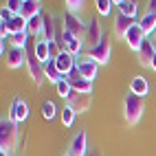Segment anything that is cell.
I'll use <instances>...</instances> for the list:
<instances>
[{"instance_id": "25", "label": "cell", "mask_w": 156, "mask_h": 156, "mask_svg": "<svg viewBox=\"0 0 156 156\" xmlns=\"http://www.w3.org/2000/svg\"><path fill=\"white\" fill-rule=\"evenodd\" d=\"M7 31L9 33H22V31H27V20L22 18V16H13L11 18V22L7 24Z\"/></svg>"}, {"instance_id": "18", "label": "cell", "mask_w": 156, "mask_h": 156, "mask_svg": "<svg viewBox=\"0 0 156 156\" xmlns=\"http://www.w3.org/2000/svg\"><path fill=\"white\" fill-rule=\"evenodd\" d=\"M130 92H134L136 97H147V92H150V84H147V79L145 77H141V75H136V77H132V81H130Z\"/></svg>"}, {"instance_id": "4", "label": "cell", "mask_w": 156, "mask_h": 156, "mask_svg": "<svg viewBox=\"0 0 156 156\" xmlns=\"http://www.w3.org/2000/svg\"><path fill=\"white\" fill-rule=\"evenodd\" d=\"M88 57H92L97 64H110V55H112V42H110V35H103L101 42L97 46H88Z\"/></svg>"}, {"instance_id": "15", "label": "cell", "mask_w": 156, "mask_h": 156, "mask_svg": "<svg viewBox=\"0 0 156 156\" xmlns=\"http://www.w3.org/2000/svg\"><path fill=\"white\" fill-rule=\"evenodd\" d=\"M145 37H147V35L143 33V29H141L139 24H134V27H132V29L128 31V33H126V37H123V42H126V44H128V46H130L132 51H139Z\"/></svg>"}, {"instance_id": "31", "label": "cell", "mask_w": 156, "mask_h": 156, "mask_svg": "<svg viewBox=\"0 0 156 156\" xmlns=\"http://www.w3.org/2000/svg\"><path fill=\"white\" fill-rule=\"evenodd\" d=\"M66 11L68 13H77V11H81V7H84L86 2H84V0H66Z\"/></svg>"}, {"instance_id": "1", "label": "cell", "mask_w": 156, "mask_h": 156, "mask_svg": "<svg viewBox=\"0 0 156 156\" xmlns=\"http://www.w3.org/2000/svg\"><path fill=\"white\" fill-rule=\"evenodd\" d=\"M143 99L136 97L134 92H126V97H123V114H126V121L128 126H136L143 117Z\"/></svg>"}, {"instance_id": "33", "label": "cell", "mask_w": 156, "mask_h": 156, "mask_svg": "<svg viewBox=\"0 0 156 156\" xmlns=\"http://www.w3.org/2000/svg\"><path fill=\"white\" fill-rule=\"evenodd\" d=\"M48 51H51V59H57V55L62 53L59 46H57V42H48Z\"/></svg>"}, {"instance_id": "24", "label": "cell", "mask_w": 156, "mask_h": 156, "mask_svg": "<svg viewBox=\"0 0 156 156\" xmlns=\"http://www.w3.org/2000/svg\"><path fill=\"white\" fill-rule=\"evenodd\" d=\"M35 55H37V59L42 62V64H46V62L51 59V51H48L46 40H35Z\"/></svg>"}, {"instance_id": "37", "label": "cell", "mask_w": 156, "mask_h": 156, "mask_svg": "<svg viewBox=\"0 0 156 156\" xmlns=\"http://www.w3.org/2000/svg\"><path fill=\"white\" fill-rule=\"evenodd\" d=\"M152 42H154V46H156V29H154V33H152Z\"/></svg>"}, {"instance_id": "28", "label": "cell", "mask_w": 156, "mask_h": 156, "mask_svg": "<svg viewBox=\"0 0 156 156\" xmlns=\"http://www.w3.org/2000/svg\"><path fill=\"white\" fill-rule=\"evenodd\" d=\"M55 90H57V95H59L62 99H66V101H68V99H70V95H73V86L68 84V79H66V77H64V79H62L59 84L55 86Z\"/></svg>"}, {"instance_id": "38", "label": "cell", "mask_w": 156, "mask_h": 156, "mask_svg": "<svg viewBox=\"0 0 156 156\" xmlns=\"http://www.w3.org/2000/svg\"><path fill=\"white\" fill-rule=\"evenodd\" d=\"M88 156H101V154H99V152H92V154H88Z\"/></svg>"}, {"instance_id": "17", "label": "cell", "mask_w": 156, "mask_h": 156, "mask_svg": "<svg viewBox=\"0 0 156 156\" xmlns=\"http://www.w3.org/2000/svg\"><path fill=\"white\" fill-rule=\"evenodd\" d=\"M136 24L134 22V18H128V16H123L117 11V16H114V33H117L119 37H126V33Z\"/></svg>"}, {"instance_id": "21", "label": "cell", "mask_w": 156, "mask_h": 156, "mask_svg": "<svg viewBox=\"0 0 156 156\" xmlns=\"http://www.w3.org/2000/svg\"><path fill=\"white\" fill-rule=\"evenodd\" d=\"M114 9L119 13L128 16V18H136V11H139V5L134 0H114Z\"/></svg>"}, {"instance_id": "3", "label": "cell", "mask_w": 156, "mask_h": 156, "mask_svg": "<svg viewBox=\"0 0 156 156\" xmlns=\"http://www.w3.org/2000/svg\"><path fill=\"white\" fill-rule=\"evenodd\" d=\"M27 68H29V75H31V79H33L35 86H42L46 81V77H44V64L35 55V42L27 46Z\"/></svg>"}, {"instance_id": "11", "label": "cell", "mask_w": 156, "mask_h": 156, "mask_svg": "<svg viewBox=\"0 0 156 156\" xmlns=\"http://www.w3.org/2000/svg\"><path fill=\"white\" fill-rule=\"evenodd\" d=\"M66 103H68V106L75 110L77 114H81V112H86V110L90 108V103H92V95H84V92L73 90V95H70V99H68Z\"/></svg>"}, {"instance_id": "39", "label": "cell", "mask_w": 156, "mask_h": 156, "mask_svg": "<svg viewBox=\"0 0 156 156\" xmlns=\"http://www.w3.org/2000/svg\"><path fill=\"white\" fill-rule=\"evenodd\" d=\"M64 156H73V154H68V152H66V154H64Z\"/></svg>"}, {"instance_id": "29", "label": "cell", "mask_w": 156, "mask_h": 156, "mask_svg": "<svg viewBox=\"0 0 156 156\" xmlns=\"http://www.w3.org/2000/svg\"><path fill=\"white\" fill-rule=\"evenodd\" d=\"M42 117L48 119V121H53V119L57 117V108H55L53 101H44V103H42Z\"/></svg>"}, {"instance_id": "27", "label": "cell", "mask_w": 156, "mask_h": 156, "mask_svg": "<svg viewBox=\"0 0 156 156\" xmlns=\"http://www.w3.org/2000/svg\"><path fill=\"white\" fill-rule=\"evenodd\" d=\"M75 119H77V112H75V110H73L68 103H66V106L62 108V123H64L66 128H70L73 123H75Z\"/></svg>"}, {"instance_id": "9", "label": "cell", "mask_w": 156, "mask_h": 156, "mask_svg": "<svg viewBox=\"0 0 156 156\" xmlns=\"http://www.w3.org/2000/svg\"><path fill=\"white\" fill-rule=\"evenodd\" d=\"M5 62L9 68H20V66H27V48H16V46H9L7 53H5Z\"/></svg>"}, {"instance_id": "20", "label": "cell", "mask_w": 156, "mask_h": 156, "mask_svg": "<svg viewBox=\"0 0 156 156\" xmlns=\"http://www.w3.org/2000/svg\"><path fill=\"white\" fill-rule=\"evenodd\" d=\"M40 13H42V2H37V0H22V11H20V16L24 20H31L33 16H40Z\"/></svg>"}, {"instance_id": "12", "label": "cell", "mask_w": 156, "mask_h": 156, "mask_svg": "<svg viewBox=\"0 0 156 156\" xmlns=\"http://www.w3.org/2000/svg\"><path fill=\"white\" fill-rule=\"evenodd\" d=\"M9 119L16 121V123H22L29 119V106H27V101H22L20 97H16L11 101V112H9Z\"/></svg>"}, {"instance_id": "5", "label": "cell", "mask_w": 156, "mask_h": 156, "mask_svg": "<svg viewBox=\"0 0 156 156\" xmlns=\"http://www.w3.org/2000/svg\"><path fill=\"white\" fill-rule=\"evenodd\" d=\"M66 79H68V84L73 86V90L84 92V95H90V92H92V81H90V79H86L84 75H81L77 66H75V68H73L68 75H66Z\"/></svg>"}, {"instance_id": "6", "label": "cell", "mask_w": 156, "mask_h": 156, "mask_svg": "<svg viewBox=\"0 0 156 156\" xmlns=\"http://www.w3.org/2000/svg\"><path fill=\"white\" fill-rule=\"evenodd\" d=\"M64 31H68V33L77 35L84 40L86 37V22H81V18L77 13H64Z\"/></svg>"}, {"instance_id": "8", "label": "cell", "mask_w": 156, "mask_h": 156, "mask_svg": "<svg viewBox=\"0 0 156 156\" xmlns=\"http://www.w3.org/2000/svg\"><path fill=\"white\" fill-rule=\"evenodd\" d=\"M77 68H79V73H81L86 79L95 81L97 70H99V64H97L92 57H88V55H77Z\"/></svg>"}, {"instance_id": "10", "label": "cell", "mask_w": 156, "mask_h": 156, "mask_svg": "<svg viewBox=\"0 0 156 156\" xmlns=\"http://www.w3.org/2000/svg\"><path fill=\"white\" fill-rule=\"evenodd\" d=\"M68 154H73V156H88V154H90V152H88V136H86L84 130L77 132L75 136H73L70 147H68Z\"/></svg>"}, {"instance_id": "30", "label": "cell", "mask_w": 156, "mask_h": 156, "mask_svg": "<svg viewBox=\"0 0 156 156\" xmlns=\"http://www.w3.org/2000/svg\"><path fill=\"white\" fill-rule=\"evenodd\" d=\"M114 9V2H110V0H97V11L101 16H110Z\"/></svg>"}, {"instance_id": "22", "label": "cell", "mask_w": 156, "mask_h": 156, "mask_svg": "<svg viewBox=\"0 0 156 156\" xmlns=\"http://www.w3.org/2000/svg\"><path fill=\"white\" fill-rule=\"evenodd\" d=\"M42 40H46V42H55V40H57V31H55V20H53V16H44Z\"/></svg>"}, {"instance_id": "36", "label": "cell", "mask_w": 156, "mask_h": 156, "mask_svg": "<svg viewBox=\"0 0 156 156\" xmlns=\"http://www.w3.org/2000/svg\"><path fill=\"white\" fill-rule=\"evenodd\" d=\"M0 156H11V152H9V150H2V147H0Z\"/></svg>"}, {"instance_id": "32", "label": "cell", "mask_w": 156, "mask_h": 156, "mask_svg": "<svg viewBox=\"0 0 156 156\" xmlns=\"http://www.w3.org/2000/svg\"><path fill=\"white\" fill-rule=\"evenodd\" d=\"M5 7L13 16H20V11H22V2H20V0H9V2H5Z\"/></svg>"}, {"instance_id": "34", "label": "cell", "mask_w": 156, "mask_h": 156, "mask_svg": "<svg viewBox=\"0 0 156 156\" xmlns=\"http://www.w3.org/2000/svg\"><path fill=\"white\" fill-rule=\"evenodd\" d=\"M147 11L156 16V0H150V2H147Z\"/></svg>"}, {"instance_id": "2", "label": "cell", "mask_w": 156, "mask_h": 156, "mask_svg": "<svg viewBox=\"0 0 156 156\" xmlns=\"http://www.w3.org/2000/svg\"><path fill=\"white\" fill-rule=\"evenodd\" d=\"M18 123L11 121V119H2L0 121V147L2 150H9V152H13L16 150V145H18Z\"/></svg>"}, {"instance_id": "14", "label": "cell", "mask_w": 156, "mask_h": 156, "mask_svg": "<svg viewBox=\"0 0 156 156\" xmlns=\"http://www.w3.org/2000/svg\"><path fill=\"white\" fill-rule=\"evenodd\" d=\"M101 37H103V33H101V24H99V20L97 18H92L90 22H86V42L90 44V46H97L99 42H101Z\"/></svg>"}, {"instance_id": "16", "label": "cell", "mask_w": 156, "mask_h": 156, "mask_svg": "<svg viewBox=\"0 0 156 156\" xmlns=\"http://www.w3.org/2000/svg\"><path fill=\"white\" fill-rule=\"evenodd\" d=\"M154 53H156V46H154V42H152V37H145V40H143V44H141V48L136 51L139 62H141L143 66H150Z\"/></svg>"}, {"instance_id": "13", "label": "cell", "mask_w": 156, "mask_h": 156, "mask_svg": "<svg viewBox=\"0 0 156 156\" xmlns=\"http://www.w3.org/2000/svg\"><path fill=\"white\" fill-rule=\"evenodd\" d=\"M55 64H57V68H59V73L62 75H68V73L77 66V55H73V53H68V51H64L62 48V53L57 55V59H55Z\"/></svg>"}, {"instance_id": "26", "label": "cell", "mask_w": 156, "mask_h": 156, "mask_svg": "<svg viewBox=\"0 0 156 156\" xmlns=\"http://www.w3.org/2000/svg\"><path fill=\"white\" fill-rule=\"evenodd\" d=\"M9 44L16 48H27L29 46V31H22V33H13L9 37Z\"/></svg>"}, {"instance_id": "35", "label": "cell", "mask_w": 156, "mask_h": 156, "mask_svg": "<svg viewBox=\"0 0 156 156\" xmlns=\"http://www.w3.org/2000/svg\"><path fill=\"white\" fill-rule=\"evenodd\" d=\"M150 68H152V70H156V53H154V57H152V64H150Z\"/></svg>"}, {"instance_id": "19", "label": "cell", "mask_w": 156, "mask_h": 156, "mask_svg": "<svg viewBox=\"0 0 156 156\" xmlns=\"http://www.w3.org/2000/svg\"><path fill=\"white\" fill-rule=\"evenodd\" d=\"M44 77H46V81H51L53 86H57L62 79H64V75L59 73V68H57V64H55V59H48L46 64H44Z\"/></svg>"}, {"instance_id": "7", "label": "cell", "mask_w": 156, "mask_h": 156, "mask_svg": "<svg viewBox=\"0 0 156 156\" xmlns=\"http://www.w3.org/2000/svg\"><path fill=\"white\" fill-rule=\"evenodd\" d=\"M59 42H62V46H64V51H68V53H73V55H81V48H84V40L81 37H77V35H73V33H68V31L62 29Z\"/></svg>"}, {"instance_id": "23", "label": "cell", "mask_w": 156, "mask_h": 156, "mask_svg": "<svg viewBox=\"0 0 156 156\" xmlns=\"http://www.w3.org/2000/svg\"><path fill=\"white\" fill-rule=\"evenodd\" d=\"M136 24L143 29V33H145V35H150V33H154V29H156V16L147 11V13H143V16H141V20H139Z\"/></svg>"}]
</instances>
